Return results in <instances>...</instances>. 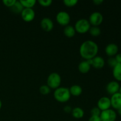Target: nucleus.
Returning a JSON list of instances; mask_svg holds the SVG:
<instances>
[{"label":"nucleus","instance_id":"35","mask_svg":"<svg viewBox=\"0 0 121 121\" xmlns=\"http://www.w3.org/2000/svg\"><path fill=\"white\" fill-rule=\"evenodd\" d=\"M119 92V93H121V86H120V87H119V92Z\"/></svg>","mask_w":121,"mask_h":121},{"label":"nucleus","instance_id":"4","mask_svg":"<svg viewBox=\"0 0 121 121\" xmlns=\"http://www.w3.org/2000/svg\"><path fill=\"white\" fill-rule=\"evenodd\" d=\"M91 28V24L85 18H82L78 20L75 24L74 29L76 32L80 34H85L89 31Z\"/></svg>","mask_w":121,"mask_h":121},{"label":"nucleus","instance_id":"1","mask_svg":"<svg viewBox=\"0 0 121 121\" xmlns=\"http://www.w3.org/2000/svg\"><path fill=\"white\" fill-rule=\"evenodd\" d=\"M99 51L98 44L92 40H86L82 43L80 47L79 53L82 57L86 60L92 59L97 56Z\"/></svg>","mask_w":121,"mask_h":121},{"label":"nucleus","instance_id":"33","mask_svg":"<svg viewBox=\"0 0 121 121\" xmlns=\"http://www.w3.org/2000/svg\"><path fill=\"white\" fill-rule=\"evenodd\" d=\"M118 113H119L120 115H121V108H119V109L118 110Z\"/></svg>","mask_w":121,"mask_h":121},{"label":"nucleus","instance_id":"25","mask_svg":"<svg viewBox=\"0 0 121 121\" xmlns=\"http://www.w3.org/2000/svg\"><path fill=\"white\" fill-rule=\"evenodd\" d=\"M38 2L40 4V5L44 7H47L52 5L53 1L52 0H39Z\"/></svg>","mask_w":121,"mask_h":121},{"label":"nucleus","instance_id":"23","mask_svg":"<svg viewBox=\"0 0 121 121\" xmlns=\"http://www.w3.org/2000/svg\"><path fill=\"white\" fill-rule=\"evenodd\" d=\"M39 91H40V93L43 95H47L50 92V88L47 85H43L40 86Z\"/></svg>","mask_w":121,"mask_h":121},{"label":"nucleus","instance_id":"32","mask_svg":"<svg viewBox=\"0 0 121 121\" xmlns=\"http://www.w3.org/2000/svg\"><path fill=\"white\" fill-rule=\"evenodd\" d=\"M93 2L96 5H99L104 2V1L103 0H93Z\"/></svg>","mask_w":121,"mask_h":121},{"label":"nucleus","instance_id":"7","mask_svg":"<svg viewBox=\"0 0 121 121\" xmlns=\"http://www.w3.org/2000/svg\"><path fill=\"white\" fill-rule=\"evenodd\" d=\"M104 17L101 13L99 12H94L91 14L88 21L91 25L98 27L102 23Z\"/></svg>","mask_w":121,"mask_h":121},{"label":"nucleus","instance_id":"18","mask_svg":"<svg viewBox=\"0 0 121 121\" xmlns=\"http://www.w3.org/2000/svg\"><path fill=\"white\" fill-rule=\"evenodd\" d=\"M63 33L67 37L72 38L74 37V35H75L76 30L74 29V27H73L72 26H70V25H68V26H66L65 28H64Z\"/></svg>","mask_w":121,"mask_h":121},{"label":"nucleus","instance_id":"27","mask_svg":"<svg viewBox=\"0 0 121 121\" xmlns=\"http://www.w3.org/2000/svg\"><path fill=\"white\" fill-rule=\"evenodd\" d=\"M16 1V0H3L2 2H3V4L6 7L11 8V7H12L15 4Z\"/></svg>","mask_w":121,"mask_h":121},{"label":"nucleus","instance_id":"26","mask_svg":"<svg viewBox=\"0 0 121 121\" xmlns=\"http://www.w3.org/2000/svg\"><path fill=\"white\" fill-rule=\"evenodd\" d=\"M102 111L98 107H95L91 109V116H98L99 117Z\"/></svg>","mask_w":121,"mask_h":121},{"label":"nucleus","instance_id":"14","mask_svg":"<svg viewBox=\"0 0 121 121\" xmlns=\"http://www.w3.org/2000/svg\"><path fill=\"white\" fill-rule=\"evenodd\" d=\"M105 61L102 57L96 56L92 59V66L96 69H102L104 67Z\"/></svg>","mask_w":121,"mask_h":121},{"label":"nucleus","instance_id":"24","mask_svg":"<svg viewBox=\"0 0 121 121\" xmlns=\"http://www.w3.org/2000/svg\"><path fill=\"white\" fill-rule=\"evenodd\" d=\"M78 0H64L63 3L65 5L68 7H72L78 4Z\"/></svg>","mask_w":121,"mask_h":121},{"label":"nucleus","instance_id":"20","mask_svg":"<svg viewBox=\"0 0 121 121\" xmlns=\"http://www.w3.org/2000/svg\"><path fill=\"white\" fill-rule=\"evenodd\" d=\"M11 11L12 12H13L15 14H21L22 11L23 10L24 7H22V5H21V2H20V1H16V2L15 3V4L12 7L10 8Z\"/></svg>","mask_w":121,"mask_h":121},{"label":"nucleus","instance_id":"8","mask_svg":"<svg viewBox=\"0 0 121 121\" xmlns=\"http://www.w3.org/2000/svg\"><path fill=\"white\" fill-rule=\"evenodd\" d=\"M35 12L33 8H24L21 13L22 20L26 22H31L35 18Z\"/></svg>","mask_w":121,"mask_h":121},{"label":"nucleus","instance_id":"19","mask_svg":"<svg viewBox=\"0 0 121 121\" xmlns=\"http://www.w3.org/2000/svg\"><path fill=\"white\" fill-rule=\"evenodd\" d=\"M112 73L116 80L121 82V64L118 63L113 67Z\"/></svg>","mask_w":121,"mask_h":121},{"label":"nucleus","instance_id":"6","mask_svg":"<svg viewBox=\"0 0 121 121\" xmlns=\"http://www.w3.org/2000/svg\"><path fill=\"white\" fill-rule=\"evenodd\" d=\"M57 22L63 26H68L70 21V16L66 11H60L56 15Z\"/></svg>","mask_w":121,"mask_h":121},{"label":"nucleus","instance_id":"16","mask_svg":"<svg viewBox=\"0 0 121 121\" xmlns=\"http://www.w3.org/2000/svg\"><path fill=\"white\" fill-rule=\"evenodd\" d=\"M70 93L71 95L74 96H79L82 93V88L80 86L78 85H74L69 89Z\"/></svg>","mask_w":121,"mask_h":121},{"label":"nucleus","instance_id":"5","mask_svg":"<svg viewBox=\"0 0 121 121\" xmlns=\"http://www.w3.org/2000/svg\"><path fill=\"white\" fill-rule=\"evenodd\" d=\"M99 117L101 121H115L117 118L115 111L111 109L102 111Z\"/></svg>","mask_w":121,"mask_h":121},{"label":"nucleus","instance_id":"34","mask_svg":"<svg viewBox=\"0 0 121 121\" xmlns=\"http://www.w3.org/2000/svg\"><path fill=\"white\" fill-rule=\"evenodd\" d=\"M1 108H2V102L0 100V109H1Z\"/></svg>","mask_w":121,"mask_h":121},{"label":"nucleus","instance_id":"31","mask_svg":"<svg viewBox=\"0 0 121 121\" xmlns=\"http://www.w3.org/2000/svg\"><path fill=\"white\" fill-rule=\"evenodd\" d=\"M63 110L66 113H70V112H72V108L70 106H66L64 107Z\"/></svg>","mask_w":121,"mask_h":121},{"label":"nucleus","instance_id":"11","mask_svg":"<svg viewBox=\"0 0 121 121\" xmlns=\"http://www.w3.org/2000/svg\"><path fill=\"white\" fill-rule=\"evenodd\" d=\"M119 87L120 86L118 82L112 81L107 84L106 86V90L109 94L113 95L119 92Z\"/></svg>","mask_w":121,"mask_h":121},{"label":"nucleus","instance_id":"3","mask_svg":"<svg viewBox=\"0 0 121 121\" xmlns=\"http://www.w3.org/2000/svg\"><path fill=\"white\" fill-rule=\"evenodd\" d=\"M61 82V76L57 73H52L47 78V86L50 89H56L59 87Z\"/></svg>","mask_w":121,"mask_h":121},{"label":"nucleus","instance_id":"15","mask_svg":"<svg viewBox=\"0 0 121 121\" xmlns=\"http://www.w3.org/2000/svg\"><path fill=\"white\" fill-rule=\"evenodd\" d=\"M91 65H90L89 63L87 60H85L79 63V66H78V69L80 73L85 74L89 72L91 70Z\"/></svg>","mask_w":121,"mask_h":121},{"label":"nucleus","instance_id":"12","mask_svg":"<svg viewBox=\"0 0 121 121\" xmlns=\"http://www.w3.org/2000/svg\"><path fill=\"white\" fill-rule=\"evenodd\" d=\"M111 106L115 109L118 110L121 108V94L119 92L112 95L110 99Z\"/></svg>","mask_w":121,"mask_h":121},{"label":"nucleus","instance_id":"13","mask_svg":"<svg viewBox=\"0 0 121 121\" xmlns=\"http://www.w3.org/2000/svg\"><path fill=\"white\" fill-rule=\"evenodd\" d=\"M118 47L117 44L114 43H110L105 47V53L106 55L111 57L116 56L118 54Z\"/></svg>","mask_w":121,"mask_h":121},{"label":"nucleus","instance_id":"9","mask_svg":"<svg viewBox=\"0 0 121 121\" xmlns=\"http://www.w3.org/2000/svg\"><path fill=\"white\" fill-rule=\"evenodd\" d=\"M97 105H98L97 107L101 111L109 109L111 106V100L108 97H102L99 99Z\"/></svg>","mask_w":121,"mask_h":121},{"label":"nucleus","instance_id":"22","mask_svg":"<svg viewBox=\"0 0 121 121\" xmlns=\"http://www.w3.org/2000/svg\"><path fill=\"white\" fill-rule=\"evenodd\" d=\"M89 33L93 37H98L101 33V30L99 27H96V26H92L90 28Z\"/></svg>","mask_w":121,"mask_h":121},{"label":"nucleus","instance_id":"29","mask_svg":"<svg viewBox=\"0 0 121 121\" xmlns=\"http://www.w3.org/2000/svg\"><path fill=\"white\" fill-rule=\"evenodd\" d=\"M88 121H101L100 117L98 116H91Z\"/></svg>","mask_w":121,"mask_h":121},{"label":"nucleus","instance_id":"17","mask_svg":"<svg viewBox=\"0 0 121 121\" xmlns=\"http://www.w3.org/2000/svg\"><path fill=\"white\" fill-rule=\"evenodd\" d=\"M72 116L76 119H81L83 117L85 112L81 108L76 107L72 109Z\"/></svg>","mask_w":121,"mask_h":121},{"label":"nucleus","instance_id":"2","mask_svg":"<svg viewBox=\"0 0 121 121\" xmlns=\"http://www.w3.org/2000/svg\"><path fill=\"white\" fill-rule=\"evenodd\" d=\"M69 89L65 87H59L54 92V98L57 101L65 103L69 101L70 98Z\"/></svg>","mask_w":121,"mask_h":121},{"label":"nucleus","instance_id":"21","mask_svg":"<svg viewBox=\"0 0 121 121\" xmlns=\"http://www.w3.org/2000/svg\"><path fill=\"white\" fill-rule=\"evenodd\" d=\"M20 2L24 8H32L36 3L35 0H20Z\"/></svg>","mask_w":121,"mask_h":121},{"label":"nucleus","instance_id":"28","mask_svg":"<svg viewBox=\"0 0 121 121\" xmlns=\"http://www.w3.org/2000/svg\"><path fill=\"white\" fill-rule=\"evenodd\" d=\"M108 63L109 66L113 68L118 64V63H117V60H115V57H110L108 59Z\"/></svg>","mask_w":121,"mask_h":121},{"label":"nucleus","instance_id":"10","mask_svg":"<svg viewBox=\"0 0 121 121\" xmlns=\"http://www.w3.org/2000/svg\"><path fill=\"white\" fill-rule=\"evenodd\" d=\"M40 26L43 30H44L45 31L48 32L53 29L54 24H53V21L50 18L45 17L41 20Z\"/></svg>","mask_w":121,"mask_h":121},{"label":"nucleus","instance_id":"30","mask_svg":"<svg viewBox=\"0 0 121 121\" xmlns=\"http://www.w3.org/2000/svg\"><path fill=\"white\" fill-rule=\"evenodd\" d=\"M115 59L117 60V63L119 64H121V53L117 54L115 57Z\"/></svg>","mask_w":121,"mask_h":121}]
</instances>
